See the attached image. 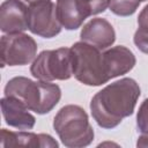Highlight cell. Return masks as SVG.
<instances>
[{"label": "cell", "mask_w": 148, "mask_h": 148, "mask_svg": "<svg viewBox=\"0 0 148 148\" xmlns=\"http://www.w3.org/2000/svg\"><path fill=\"white\" fill-rule=\"evenodd\" d=\"M139 96L140 87L135 80L124 77L114 81L91 98L90 111L92 118L102 128H114L124 118L134 112Z\"/></svg>", "instance_id": "6da1fadb"}, {"label": "cell", "mask_w": 148, "mask_h": 148, "mask_svg": "<svg viewBox=\"0 0 148 148\" xmlns=\"http://www.w3.org/2000/svg\"><path fill=\"white\" fill-rule=\"evenodd\" d=\"M5 96H13L30 111L45 114L59 103L61 89L58 84L49 81H32L24 76H15L7 82Z\"/></svg>", "instance_id": "7a4b0ae2"}, {"label": "cell", "mask_w": 148, "mask_h": 148, "mask_svg": "<svg viewBox=\"0 0 148 148\" xmlns=\"http://www.w3.org/2000/svg\"><path fill=\"white\" fill-rule=\"evenodd\" d=\"M53 128L61 143L69 148L86 147L94 140V130L88 114L79 105L62 106L54 116Z\"/></svg>", "instance_id": "3957f363"}, {"label": "cell", "mask_w": 148, "mask_h": 148, "mask_svg": "<svg viewBox=\"0 0 148 148\" xmlns=\"http://www.w3.org/2000/svg\"><path fill=\"white\" fill-rule=\"evenodd\" d=\"M73 56V75L77 81L86 86H102L109 81L104 61L103 52L99 49L87 44L84 42H77L72 45Z\"/></svg>", "instance_id": "277c9868"}, {"label": "cell", "mask_w": 148, "mask_h": 148, "mask_svg": "<svg viewBox=\"0 0 148 148\" xmlns=\"http://www.w3.org/2000/svg\"><path fill=\"white\" fill-rule=\"evenodd\" d=\"M30 73L42 81L68 80L73 75V56L71 47L45 50L32 61Z\"/></svg>", "instance_id": "5b68a950"}, {"label": "cell", "mask_w": 148, "mask_h": 148, "mask_svg": "<svg viewBox=\"0 0 148 148\" xmlns=\"http://www.w3.org/2000/svg\"><path fill=\"white\" fill-rule=\"evenodd\" d=\"M1 66H23L31 62L37 53L35 39L23 32L7 34L1 37Z\"/></svg>", "instance_id": "8992f818"}, {"label": "cell", "mask_w": 148, "mask_h": 148, "mask_svg": "<svg viewBox=\"0 0 148 148\" xmlns=\"http://www.w3.org/2000/svg\"><path fill=\"white\" fill-rule=\"evenodd\" d=\"M61 24L57 17V6L51 0L29 6L28 29L43 38H52L61 31Z\"/></svg>", "instance_id": "52a82bcc"}, {"label": "cell", "mask_w": 148, "mask_h": 148, "mask_svg": "<svg viewBox=\"0 0 148 148\" xmlns=\"http://www.w3.org/2000/svg\"><path fill=\"white\" fill-rule=\"evenodd\" d=\"M29 6L21 0H6L0 7V28L5 34L23 32L28 29Z\"/></svg>", "instance_id": "ba28073f"}, {"label": "cell", "mask_w": 148, "mask_h": 148, "mask_svg": "<svg viewBox=\"0 0 148 148\" xmlns=\"http://www.w3.org/2000/svg\"><path fill=\"white\" fill-rule=\"evenodd\" d=\"M80 38L81 42L90 44L99 50H106L114 43L116 32L108 20L95 17L83 25Z\"/></svg>", "instance_id": "9c48e42d"}, {"label": "cell", "mask_w": 148, "mask_h": 148, "mask_svg": "<svg viewBox=\"0 0 148 148\" xmlns=\"http://www.w3.org/2000/svg\"><path fill=\"white\" fill-rule=\"evenodd\" d=\"M105 73L109 80L128 73L136 62L133 52L123 45H117L103 52Z\"/></svg>", "instance_id": "30bf717a"}, {"label": "cell", "mask_w": 148, "mask_h": 148, "mask_svg": "<svg viewBox=\"0 0 148 148\" xmlns=\"http://www.w3.org/2000/svg\"><path fill=\"white\" fill-rule=\"evenodd\" d=\"M58 142L49 134H36L31 132H14L1 128L0 147H58Z\"/></svg>", "instance_id": "8fae6325"}, {"label": "cell", "mask_w": 148, "mask_h": 148, "mask_svg": "<svg viewBox=\"0 0 148 148\" xmlns=\"http://www.w3.org/2000/svg\"><path fill=\"white\" fill-rule=\"evenodd\" d=\"M0 103L2 116L7 125L18 130H31L35 126L36 118L20 99L13 96H5L1 98Z\"/></svg>", "instance_id": "7c38bea8"}, {"label": "cell", "mask_w": 148, "mask_h": 148, "mask_svg": "<svg viewBox=\"0 0 148 148\" xmlns=\"http://www.w3.org/2000/svg\"><path fill=\"white\" fill-rule=\"evenodd\" d=\"M57 17L62 28L76 30L90 16L84 0H57Z\"/></svg>", "instance_id": "4fadbf2b"}, {"label": "cell", "mask_w": 148, "mask_h": 148, "mask_svg": "<svg viewBox=\"0 0 148 148\" xmlns=\"http://www.w3.org/2000/svg\"><path fill=\"white\" fill-rule=\"evenodd\" d=\"M139 5V0H110L109 8L118 16H130L135 13Z\"/></svg>", "instance_id": "5bb4252c"}, {"label": "cell", "mask_w": 148, "mask_h": 148, "mask_svg": "<svg viewBox=\"0 0 148 148\" xmlns=\"http://www.w3.org/2000/svg\"><path fill=\"white\" fill-rule=\"evenodd\" d=\"M136 127L141 134L148 133V98L141 103L136 114Z\"/></svg>", "instance_id": "9a60e30c"}, {"label": "cell", "mask_w": 148, "mask_h": 148, "mask_svg": "<svg viewBox=\"0 0 148 148\" xmlns=\"http://www.w3.org/2000/svg\"><path fill=\"white\" fill-rule=\"evenodd\" d=\"M135 46L143 53L148 54V28L138 27L134 37H133Z\"/></svg>", "instance_id": "2e32d148"}, {"label": "cell", "mask_w": 148, "mask_h": 148, "mask_svg": "<svg viewBox=\"0 0 148 148\" xmlns=\"http://www.w3.org/2000/svg\"><path fill=\"white\" fill-rule=\"evenodd\" d=\"M84 2L89 9L90 16L103 13L110 5V0H84Z\"/></svg>", "instance_id": "e0dca14e"}, {"label": "cell", "mask_w": 148, "mask_h": 148, "mask_svg": "<svg viewBox=\"0 0 148 148\" xmlns=\"http://www.w3.org/2000/svg\"><path fill=\"white\" fill-rule=\"evenodd\" d=\"M138 27L148 28V5L143 7V9L140 12L138 16Z\"/></svg>", "instance_id": "ac0fdd59"}, {"label": "cell", "mask_w": 148, "mask_h": 148, "mask_svg": "<svg viewBox=\"0 0 148 148\" xmlns=\"http://www.w3.org/2000/svg\"><path fill=\"white\" fill-rule=\"evenodd\" d=\"M138 147H148V133L147 134H141L136 141Z\"/></svg>", "instance_id": "d6986e66"}, {"label": "cell", "mask_w": 148, "mask_h": 148, "mask_svg": "<svg viewBox=\"0 0 148 148\" xmlns=\"http://www.w3.org/2000/svg\"><path fill=\"white\" fill-rule=\"evenodd\" d=\"M21 1H23L25 5H28V6H31V5H34V3H37V2H42V1H50V0H21Z\"/></svg>", "instance_id": "ffe728a7"}, {"label": "cell", "mask_w": 148, "mask_h": 148, "mask_svg": "<svg viewBox=\"0 0 148 148\" xmlns=\"http://www.w3.org/2000/svg\"><path fill=\"white\" fill-rule=\"evenodd\" d=\"M139 1H140V2H141V1H146V0H139Z\"/></svg>", "instance_id": "44dd1931"}]
</instances>
